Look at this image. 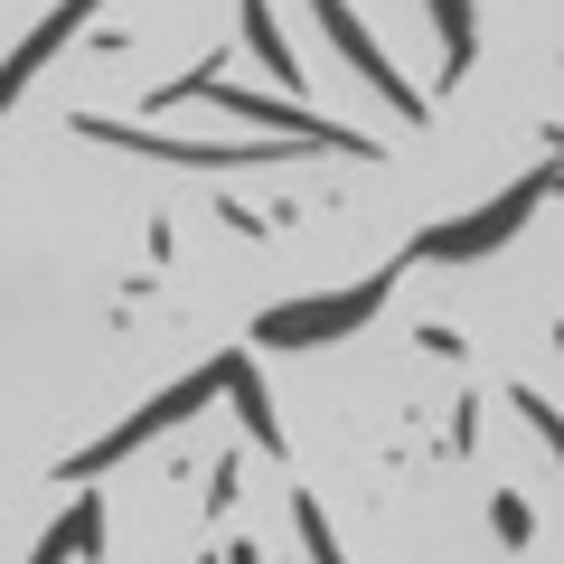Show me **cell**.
I'll use <instances>...</instances> for the list:
<instances>
[{
    "instance_id": "52a82bcc",
    "label": "cell",
    "mask_w": 564,
    "mask_h": 564,
    "mask_svg": "<svg viewBox=\"0 0 564 564\" xmlns=\"http://www.w3.org/2000/svg\"><path fill=\"white\" fill-rule=\"evenodd\" d=\"M226 395H236V414H245V443L282 462V414H273V395H263V377H254L245 348H226Z\"/></svg>"
},
{
    "instance_id": "9c48e42d",
    "label": "cell",
    "mask_w": 564,
    "mask_h": 564,
    "mask_svg": "<svg viewBox=\"0 0 564 564\" xmlns=\"http://www.w3.org/2000/svg\"><path fill=\"white\" fill-rule=\"evenodd\" d=\"M245 47L273 66V85H302V57L282 47V29H273V10H263V0H245Z\"/></svg>"
},
{
    "instance_id": "8992f818",
    "label": "cell",
    "mask_w": 564,
    "mask_h": 564,
    "mask_svg": "<svg viewBox=\"0 0 564 564\" xmlns=\"http://www.w3.org/2000/svg\"><path fill=\"white\" fill-rule=\"evenodd\" d=\"M311 20L329 29V47H339V57L358 66V76L377 85V95L395 104L404 122H423V113H433V95H423V85H404V76H395V57H377V39H367V20H358V10H348V0H311Z\"/></svg>"
},
{
    "instance_id": "7c38bea8",
    "label": "cell",
    "mask_w": 564,
    "mask_h": 564,
    "mask_svg": "<svg viewBox=\"0 0 564 564\" xmlns=\"http://www.w3.org/2000/svg\"><path fill=\"white\" fill-rule=\"evenodd\" d=\"M489 508H499V536H508V545H527V536H536V518H527V499H518V489H499Z\"/></svg>"
},
{
    "instance_id": "6da1fadb",
    "label": "cell",
    "mask_w": 564,
    "mask_h": 564,
    "mask_svg": "<svg viewBox=\"0 0 564 564\" xmlns=\"http://www.w3.org/2000/svg\"><path fill=\"white\" fill-rule=\"evenodd\" d=\"M226 104V113H245V122H263V132H282V141H311V151H348V161H377V141L367 132H348V122H321L311 104H273V95H245V85H226V76H180V85H161L151 104Z\"/></svg>"
},
{
    "instance_id": "277c9868",
    "label": "cell",
    "mask_w": 564,
    "mask_h": 564,
    "mask_svg": "<svg viewBox=\"0 0 564 564\" xmlns=\"http://www.w3.org/2000/svg\"><path fill=\"white\" fill-rule=\"evenodd\" d=\"M207 395H226V358H207V367H198V377H188V386H170V395H151V404H141L132 423H122V433H104V443H85L76 462H66V480L85 489V480H95V470L132 462L141 443H161L170 423H198V414H207Z\"/></svg>"
},
{
    "instance_id": "3957f363",
    "label": "cell",
    "mask_w": 564,
    "mask_h": 564,
    "mask_svg": "<svg viewBox=\"0 0 564 564\" xmlns=\"http://www.w3.org/2000/svg\"><path fill=\"white\" fill-rule=\"evenodd\" d=\"M545 198H555V161H545V170H527V180L508 188V198H489L480 217L423 226V236H414V254H404V263H470V254H489V245H508V236H518V226L536 217Z\"/></svg>"
},
{
    "instance_id": "5b68a950",
    "label": "cell",
    "mask_w": 564,
    "mask_h": 564,
    "mask_svg": "<svg viewBox=\"0 0 564 564\" xmlns=\"http://www.w3.org/2000/svg\"><path fill=\"white\" fill-rule=\"evenodd\" d=\"M386 292H395V273H367V282H348V292H329V302H282V311H263V321H254V339H263V348L348 339V329H367V321L386 311Z\"/></svg>"
},
{
    "instance_id": "ba28073f",
    "label": "cell",
    "mask_w": 564,
    "mask_h": 564,
    "mask_svg": "<svg viewBox=\"0 0 564 564\" xmlns=\"http://www.w3.org/2000/svg\"><path fill=\"white\" fill-rule=\"evenodd\" d=\"M76 555L104 564V499H76V508L39 536V555H29V564H76Z\"/></svg>"
},
{
    "instance_id": "4fadbf2b",
    "label": "cell",
    "mask_w": 564,
    "mask_h": 564,
    "mask_svg": "<svg viewBox=\"0 0 564 564\" xmlns=\"http://www.w3.org/2000/svg\"><path fill=\"white\" fill-rule=\"evenodd\" d=\"M518 414H527V423H536V433H545V452H555V443H564V423H555V404H545V395H536V386H518Z\"/></svg>"
},
{
    "instance_id": "8fae6325",
    "label": "cell",
    "mask_w": 564,
    "mask_h": 564,
    "mask_svg": "<svg viewBox=\"0 0 564 564\" xmlns=\"http://www.w3.org/2000/svg\"><path fill=\"white\" fill-rule=\"evenodd\" d=\"M292 518H302V545H311V564H348V555H339V536H329V518H321V499H311V489H302V499H292Z\"/></svg>"
},
{
    "instance_id": "5bb4252c",
    "label": "cell",
    "mask_w": 564,
    "mask_h": 564,
    "mask_svg": "<svg viewBox=\"0 0 564 564\" xmlns=\"http://www.w3.org/2000/svg\"><path fill=\"white\" fill-rule=\"evenodd\" d=\"M226 508H236V462L207 470V518H226Z\"/></svg>"
},
{
    "instance_id": "30bf717a",
    "label": "cell",
    "mask_w": 564,
    "mask_h": 564,
    "mask_svg": "<svg viewBox=\"0 0 564 564\" xmlns=\"http://www.w3.org/2000/svg\"><path fill=\"white\" fill-rule=\"evenodd\" d=\"M433 20H443V85H462L470 76V0H433Z\"/></svg>"
},
{
    "instance_id": "7a4b0ae2",
    "label": "cell",
    "mask_w": 564,
    "mask_h": 564,
    "mask_svg": "<svg viewBox=\"0 0 564 564\" xmlns=\"http://www.w3.org/2000/svg\"><path fill=\"white\" fill-rule=\"evenodd\" d=\"M85 141H113V151H141V161H180V170H254V161H292L311 141H188V132H141V122L113 113H76Z\"/></svg>"
}]
</instances>
